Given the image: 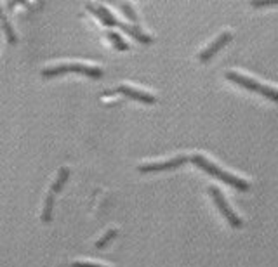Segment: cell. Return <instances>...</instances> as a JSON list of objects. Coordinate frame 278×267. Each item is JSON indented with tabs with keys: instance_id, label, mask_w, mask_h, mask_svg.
Wrapping results in <instances>:
<instances>
[{
	"instance_id": "obj_14",
	"label": "cell",
	"mask_w": 278,
	"mask_h": 267,
	"mask_svg": "<svg viewBox=\"0 0 278 267\" xmlns=\"http://www.w3.org/2000/svg\"><path fill=\"white\" fill-rule=\"evenodd\" d=\"M115 238H117V231H115V229H110V231H108V233L104 234V236L101 238V240L96 243V248H104L108 243H110L111 240H115Z\"/></svg>"
},
{
	"instance_id": "obj_7",
	"label": "cell",
	"mask_w": 278,
	"mask_h": 267,
	"mask_svg": "<svg viewBox=\"0 0 278 267\" xmlns=\"http://www.w3.org/2000/svg\"><path fill=\"white\" fill-rule=\"evenodd\" d=\"M87 10H91L93 14H96L97 19L104 24V26H118V21L110 14V10L106 7H94L93 3H87Z\"/></svg>"
},
{
	"instance_id": "obj_2",
	"label": "cell",
	"mask_w": 278,
	"mask_h": 267,
	"mask_svg": "<svg viewBox=\"0 0 278 267\" xmlns=\"http://www.w3.org/2000/svg\"><path fill=\"white\" fill-rule=\"evenodd\" d=\"M226 78L230 80V82L237 83V85L244 87V89L251 90V92H258V94H261V96H265V97H268V99L278 103V90L272 89V87L261 85V83H258L256 80L247 78V76H244V75H238V73H235V71H228Z\"/></svg>"
},
{
	"instance_id": "obj_16",
	"label": "cell",
	"mask_w": 278,
	"mask_h": 267,
	"mask_svg": "<svg viewBox=\"0 0 278 267\" xmlns=\"http://www.w3.org/2000/svg\"><path fill=\"white\" fill-rule=\"evenodd\" d=\"M70 267H104V266H97V264H89V262H73Z\"/></svg>"
},
{
	"instance_id": "obj_4",
	"label": "cell",
	"mask_w": 278,
	"mask_h": 267,
	"mask_svg": "<svg viewBox=\"0 0 278 267\" xmlns=\"http://www.w3.org/2000/svg\"><path fill=\"white\" fill-rule=\"evenodd\" d=\"M188 156H176L169 161H162V163H148V165H139L138 170L141 174H150V172H164V170H174V168L181 167L188 161Z\"/></svg>"
},
{
	"instance_id": "obj_10",
	"label": "cell",
	"mask_w": 278,
	"mask_h": 267,
	"mask_svg": "<svg viewBox=\"0 0 278 267\" xmlns=\"http://www.w3.org/2000/svg\"><path fill=\"white\" fill-rule=\"evenodd\" d=\"M68 177H70V170L66 167H63V168H59V174H58V177H56V181H54V184H52V188H51V193H59L61 191L63 188H65V184H66V181H68Z\"/></svg>"
},
{
	"instance_id": "obj_5",
	"label": "cell",
	"mask_w": 278,
	"mask_h": 267,
	"mask_svg": "<svg viewBox=\"0 0 278 267\" xmlns=\"http://www.w3.org/2000/svg\"><path fill=\"white\" fill-rule=\"evenodd\" d=\"M230 40H231V33H230V31H224V33H221L219 37H217L216 40H214L212 44H210L209 47L205 49V51L200 52L198 59H200V61H202V63H207V61H209V59H212L214 56H216L217 52H219L221 49H223L224 45H226Z\"/></svg>"
},
{
	"instance_id": "obj_1",
	"label": "cell",
	"mask_w": 278,
	"mask_h": 267,
	"mask_svg": "<svg viewBox=\"0 0 278 267\" xmlns=\"http://www.w3.org/2000/svg\"><path fill=\"white\" fill-rule=\"evenodd\" d=\"M189 160H191L198 168H202L205 174H209V175H212V177L219 179V181L226 182V184H230L231 188L238 189V191H249V188H251V186H249V182H245L244 179H240V177H237V175H231V174H228V172L221 170L219 167H216L214 163H210V161L207 160L205 156H202V154H193Z\"/></svg>"
},
{
	"instance_id": "obj_3",
	"label": "cell",
	"mask_w": 278,
	"mask_h": 267,
	"mask_svg": "<svg viewBox=\"0 0 278 267\" xmlns=\"http://www.w3.org/2000/svg\"><path fill=\"white\" fill-rule=\"evenodd\" d=\"M209 193H210V196H212V200H214V203H216V206L219 208V212L223 213V215L226 217L228 222H230V226L235 227V229H240V227H242V219L233 212V210L230 208V205H228L226 200H224L223 193H221L219 189L216 188V186H210Z\"/></svg>"
},
{
	"instance_id": "obj_17",
	"label": "cell",
	"mask_w": 278,
	"mask_h": 267,
	"mask_svg": "<svg viewBox=\"0 0 278 267\" xmlns=\"http://www.w3.org/2000/svg\"><path fill=\"white\" fill-rule=\"evenodd\" d=\"M278 3V0H265V2H252L254 7H261V5H275Z\"/></svg>"
},
{
	"instance_id": "obj_11",
	"label": "cell",
	"mask_w": 278,
	"mask_h": 267,
	"mask_svg": "<svg viewBox=\"0 0 278 267\" xmlns=\"http://www.w3.org/2000/svg\"><path fill=\"white\" fill-rule=\"evenodd\" d=\"M0 26L3 28V31H5L7 40H9L10 44H16V42H17V37H16V33H14V30H12V26H10V23L7 21L5 14L2 12V7H0Z\"/></svg>"
},
{
	"instance_id": "obj_13",
	"label": "cell",
	"mask_w": 278,
	"mask_h": 267,
	"mask_svg": "<svg viewBox=\"0 0 278 267\" xmlns=\"http://www.w3.org/2000/svg\"><path fill=\"white\" fill-rule=\"evenodd\" d=\"M108 38H110V40L113 42L115 47H117L118 51H127V44H125V42L122 40L120 35H118L117 31H108Z\"/></svg>"
},
{
	"instance_id": "obj_6",
	"label": "cell",
	"mask_w": 278,
	"mask_h": 267,
	"mask_svg": "<svg viewBox=\"0 0 278 267\" xmlns=\"http://www.w3.org/2000/svg\"><path fill=\"white\" fill-rule=\"evenodd\" d=\"M115 92H120V94H124V96L131 97V99H136V101H141V103H144V104H155V103H157V97H155V96L146 94V92H139V90L131 89V87H127V85L117 87V89H115Z\"/></svg>"
},
{
	"instance_id": "obj_12",
	"label": "cell",
	"mask_w": 278,
	"mask_h": 267,
	"mask_svg": "<svg viewBox=\"0 0 278 267\" xmlns=\"http://www.w3.org/2000/svg\"><path fill=\"white\" fill-rule=\"evenodd\" d=\"M52 208H54V193H49V195L45 196L44 212H42V222H51Z\"/></svg>"
},
{
	"instance_id": "obj_8",
	"label": "cell",
	"mask_w": 278,
	"mask_h": 267,
	"mask_svg": "<svg viewBox=\"0 0 278 267\" xmlns=\"http://www.w3.org/2000/svg\"><path fill=\"white\" fill-rule=\"evenodd\" d=\"M118 28H120V30H124L127 35H131L134 40L141 42V44H151V42H153V38L148 37L146 33H143V31H141L138 26H131V24H125V23H120V21H118Z\"/></svg>"
},
{
	"instance_id": "obj_9",
	"label": "cell",
	"mask_w": 278,
	"mask_h": 267,
	"mask_svg": "<svg viewBox=\"0 0 278 267\" xmlns=\"http://www.w3.org/2000/svg\"><path fill=\"white\" fill-rule=\"evenodd\" d=\"M68 71L73 73H80V75L91 76V78H101L103 76V71L99 68H94V66H84V65H66Z\"/></svg>"
},
{
	"instance_id": "obj_15",
	"label": "cell",
	"mask_w": 278,
	"mask_h": 267,
	"mask_svg": "<svg viewBox=\"0 0 278 267\" xmlns=\"http://www.w3.org/2000/svg\"><path fill=\"white\" fill-rule=\"evenodd\" d=\"M118 7H120V10L125 14V17H129V21H132V23H138V16H136L134 9H132L129 3H120Z\"/></svg>"
}]
</instances>
